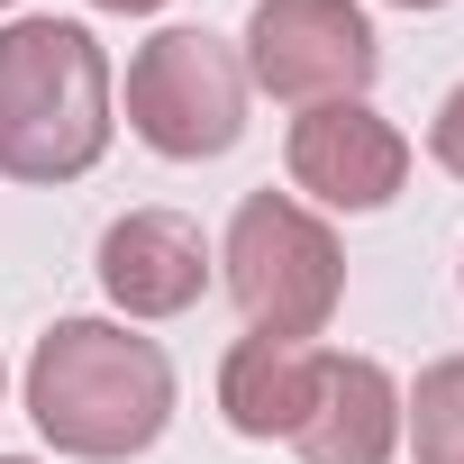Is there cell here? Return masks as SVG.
<instances>
[{"label": "cell", "mask_w": 464, "mask_h": 464, "mask_svg": "<svg viewBox=\"0 0 464 464\" xmlns=\"http://www.w3.org/2000/svg\"><path fill=\"white\" fill-rule=\"evenodd\" d=\"M92 10H110V19H146V10H164V0H92Z\"/></svg>", "instance_id": "12"}, {"label": "cell", "mask_w": 464, "mask_h": 464, "mask_svg": "<svg viewBox=\"0 0 464 464\" xmlns=\"http://www.w3.org/2000/svg\"><path fill=\"white\" fill-rule=\"evenodd\" d=\"M392 10H446V0H392Z\"/></svg>", "instance_id": "13"}, {"label": "cell", "mask_w": 464, "mask_h": 464, "mask_svg": "<svg viewBox=\"0 0 464 464\" xmlns=\"http://www.w3.org/2000/svg\"><path fill=\"white\" fill-rule=\"evenodd\" d=\"M283 164H292V200H319V209H392L401 182H410V137L373 110V101H319L292 119L283 137Z\"/></svg>", "instance_id": "6"}, {"label": "cell", "mask_w": 464, "mask_h": 464, "mask_svg": "<svg viewBox=\"0 0 464 464\" xmlns=\"http://www.w3.org/2000/svg\"><path fill=\"white\" fill-rule=\"evenodd\" d=\"M218 283L246 310L256 337H319L346 301V246L310 200L246 191L227 237H218Z\"/></svg>", "instance_id": "3"}, {"label": "cell", "mask_w": 464, "mask_h": 464, "mask_svg": "<svg viewBox=\"0 0 464 464\" xmlns=\"http://www.w3.org/2000/svg\"><path fill=\"white\" fill-rule=\"evenodd\" d=\"M401 446L419 464H464V355L419 364V382L401 392Z\"/></svg>", "instance_id": "10"}, {"label": "cell", "mask_w": 464, "mask_h": 464, "mask_svg": "<svg viewBox=\"0 0 464 464\" xmlns=\"http://www.w3.org/2000/svg\"><path fill=\"white\" fill-rule=\"evenodd\" d=\"M428 155H437V164H446V173L464 182V82H455V92L437 101V119H428Z\"/></svg>", "instance_id": "11"}, {"label": "cell", "mask_w": 464, "mask_h": 464, "mask_svg": "<svg viewBox=\"0 0 464 464\" xmlns=\"http://www.w3.org/2000/svg\"><path fill=\"white\" fill-rule=\"evenodd\" d=\"M209 283H218V246L182 209H128V218L101 227V292L128 328L137 319H182Z\"/></svg>", "instance_id": "7"}, {"label": "cell", "mask_w": 464, "mask_h": 464, "mask_svg": "<svg viewBox=\"0 0 464 464\" xmlns=\"http://www.w3.org/2000/svg\"><path fill=\"white\" fill-rule=\"evenodd\" d=\"M292 446H301V464H392L401 455V382H392V364L328 346L310 419L292 428Z\"/></svg>", "instance_id": "8"}, {"label": "cell", "mask_w": 464, "mask_h": 464, "mask_svg": "<svg viewBox=\"0 0 464 464\" xmlns=\"http://www.w3.org/2000/svg\"><path fill=\"white\" fill-rule=\"evenodd\" d=\"M0 464H37V455H0Z\"/></svg>", "instance_id": "14"}, {"label": "cell", "mask_w": 464, "mask_h": 464, "mask_svg": "<svg viewBox=\"0 0 464 464\" xmlns=\"http://www.w3.org/2000/svg\"><path fill=\"white\" fill-rule=\"evenodd\" d=\"M19 392L37 437L73 464H128L173 428V355L128 319H55Z\"/></svg>", "instance_id": "1"}, {"label": "cell", "mask_w": 464, "mask_h": 464, "mask_svg": "<svg viewBox=\"0 0 464 464\" xmlns=\"http://www.w3.org/2000/svg\"><path fill=\"white\" fill-rule=\"evenodd\" d=\"M128 128L164 164H209L246 137V64L209 28H155L128 64Z\"/></svg>", "instance_id": "4"}, {"label": "cell", "mask_w": 464, "mask_h": 464, "mask_svg": "<svg viewBox=\"0 0 464 464\" xmlns=\"http://www.w3.org/2000/svg\"><path fill=\"white\" fill-rule=\"evenodd\" d=\"M237 64L246 92L319 110V101H364V82L382 73V37L355 0H256Z\"/></svg>", "instance_id": "5"}, {"label": "cell", "mask_w": 464, "mask_h": 464, "mask_svg": "<svg viewBox=\"0 0 464 464\" xmlns=\"http://www.w3.org/2000/svg\"><path fill=\"white\" fill-rule=\"evenodd\" d=\"M0 10H19V0H0Z\"/></svg>", "instance_id": "15"}, {"label": "cell", "mask_w": 464, "mask_h": 464, "mask_svg": "<svg viewBox=\"0 0 464 464\" xmlns=\"http://www.w3.org/2000/svg\"><path fill=\"white\" fill-rule=\"evenodd\" d=\"M110 55L82 19H10L0 28V173L10 182H82L110 155Z\"/></svg>", "instance_id": "2"}, {"label": "cell", "mask_w": 464, "mask_h": 464, "mask_svg": "<svg viewBox=\"0 0 464 464\" xmlns=\"http://www.w3.org/2000/svg\"><path fill=\"white\" fill-rule=\"evenodd\" d=\"M319 337H237L218 364V419L237 428V437H283L310 419V392H319Z\"/></svg>", "instance_id": "9"}, {"label": "cell", "mask_w": 464, "mask_h": 464, "mask_svg": "<svg viewBox=\"0 0 464 464\" xmlns=\"http://www.w3.org/2000/svg\"><path fill=\"white\" fill-rule=\"evenodd\" d=\"M0 382H10V364H0Z\"/></svg>", "instance_id": "16"}]
</instances>
